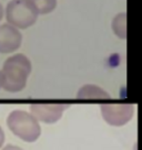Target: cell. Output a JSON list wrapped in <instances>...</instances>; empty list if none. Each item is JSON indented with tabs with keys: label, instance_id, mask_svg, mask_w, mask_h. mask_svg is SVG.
Listing matches in <instances>:
<instances>
[{
	"label": "cell",
	"instance_id": "obj_9",
	"mask_svg": "<svg viewBox=\"0 0 142 150\" xmlns=\"http://www.w3.org/2000/svg\"><path fill=\"white\" fill-rule=\"evenodd\" d=\"M33 6L38 14H47L52 12L57 7V0H28Z\"/></svg>",
	"mask_w": 142,
	"mask_h": 150
},
{
	"label": "cell",
	"instance_id": "obj_12",
	"mask_svg": "<svg viewBox=\"0 0 142 150\" xmlns=\"http://www.w3.org/2000/svg\"><path fill=\"white\" fill-rule=\"evenodd\" d=\"M4 17V8H2V5L0 4V20Z\"/></svg>",
	"mask_w": 142,
	"mask_h": 150
},
{
	"label": "cell",
	"instance_id": "obj_5",
	"mask_svg": "<svg viewBox=\"0 0 142 150\" xmlns=\"http://www.w3.org/2000/svg\"><path fill=\"white\" fill-rule=\"evenodd\" d=\"M68 107V104H32L30 106V112L38 122L53 124L61 118Z\"/></svg>",
	"mask_w": 142,
	"mask_h": 150
},
{
	"label": "cell",
	"instance_id": "obj_1",
	"mask_svg": "<svg viewBox=\"0 0 142 150\" xmlns=\"http://www.w3.org/2000/svg\"><path fill=\"white\" fill-rule=\"evenodd\" d=\"M2 88L9 93H17L24 88L31 73V62L21 53L8 57L2 66Z\"/></svg>",
	"mask_w": 142,
	"mask_h": 150
},
{
	"label": "cell",
	"instance_id": "obj_7",
	"mask_svg": "<svg viewBox=\"0 0 142 150\" xmlns=\"http://www.w3.org/2000/svg\"><path fill=\"white\" fill-rule=\"evenodd\" d=\"M111 96L99 86L87 84L82 86L77 94V98L79 99H109Z\"/></svg>",
	"mask_w": 142,
	"mask_h": 150
},
{
	"label": "cell",
	"instance_id": "obj_11",
	"mask_svg": "<svg viewBox=\"0 0 142 150\" xmlns=\"http://www.w3.org/2000/svg\"><path fill=\"white\" fill-rule=\"evenodd\" d=\"M4 141H5V132H4V130H2V128L0 127V147L2 146Z\"/></svg>",
	"mask_w": 142,
	"mask_h": 150
},
{
	"label": "cell",
	"instance_id": "obj_6",
	"mask_svg": "<svg viewBox=\"0 0 142 150\" xmlns=\"http://www.w3.org/2000/svg\"><path fill=\"white\" fill-rule=\"evenodd\" d=\"M22 35L18 29L6 23L0 25V53H11L19 49Z\"/></svg>",
	"mask_w": 142,
	"mask_h": 150
},
{
	"label": "cell",
	"instance_id": "obj_2",
	"mask_svg": "<svg viewBox=\"0 0 142 150\" xmlns=\"http://www.w3.org/2000/svg\"><path fill=\"white\" fill-rule=\"evenodd\" d=\"M7 126L17 137L27 142H33L41 134L39 122L31 114L16 109L9 114L7 118Z\"/></svg>",
	"mask_w": 142,
	"mask_h": 150
},
{
	"label": "cell",
	"instance_id": "obj_8",
	"mask_svg": "<svg viewBox=\"0 0 142 150\" xmlns=\"http://www.w3.org/2000/svg\"><path fill=\"white\" fill-rule=\"evenodd\" d=\"M112 30L118 38L126 40L127 39V13L121 12L117 14L112 20Z\"/></svg>",
	"mask_w": 142,
	"mask_h": 150
},
{
	"label": "cell",
	"instance_id": "obj_4",
	"mask_svg": "<svg viewBox=\"0 0 142 150\" xmlns=\"http://www.w3.org/2000/svg\"><path fill=\"white\" fill-rule=\"evenodd\" d=\"M101 114L105 122L120 127L132 119L134 107L131 104H103L101 105Z\"/></svg>",
	"mask_w": 142,
	"mask_h": 150
},
{
	"label": "cell",
	"instance_id": "obj_10",
	"mask_svg": "<svg viewBox=\"0 0 142 150\" xmlns=\"http://www.w3.org/2000/svg\"><path fill=\"white\" fill-rule=\"evenodd\" d=\"M2 150H22V149H21L20 147H18V146H14V145H7Z\"/></svg>",
	"mask_w": 142,
	"mask_h": 150
},
{
	"label": "cell",
	"instance_id": "obj_13",
	"mask_svg": "<svg viewBox=\"0 0 142 150\" xmlns=\"http://www.w3.org/2000/svg\"><path fill=\"white\" fill-rule=\"evenodd\" d=\"M2 84H4V77H2V73L0 71V88L2 87Z\"/></svg>",
	"mask_w": 142,
	"mask_h": 150
},
{
	"label": "cell",
	"instance_id": "obj_3",
	"mask_svg": "<svg viewBox=\"0 0 142 150\" xmlns=\"http://www.w3.org/2000/svg\"><path fill=\"white\" fill-rule=\"evenodd\" d=\"M38 13L28 0H11L6 8L8 24L17 29H27L36 23Z\"/></svg>",
	"mask_w": 142,
	"mask_h": 150
}]
</instances>
